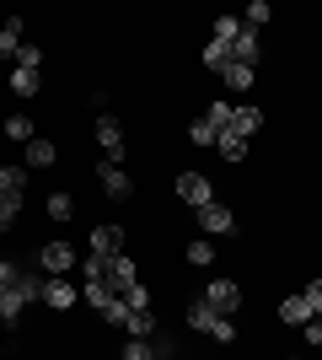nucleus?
Instances as JSON below:
<instances>
[{
  "label": "nucleus",
  "mask_w": 322,
  "mask_h": 360,
  "mask_svg": "<svg viewBox=\"0 0 322 360\" xmlns=\"http://www.w3.org/2000/svg\"><path fill=\"white\" fill-rule=\"evenodd\" d=\"M204 307L220 312V317H231L242 307V285H236V280H210V285H204Z\"/></svg>",
  "instance_id": "nucleus-1"
},
{
  "label": "nucleus",
  "mask_w": 322,
  "mask_h": 360,
  "mask_svg": "<svg viewBox=\"0 0 322 360\" xmlns=\"http://www.w3.org/2000/svg\"><path fill=\"white\" fill-rule=\"evenodd\" d=\"M177 199L194 205V210H204V205H215V183L204 178V172H183V178H177Z\"/></svg>",
  "instance_id": "nucleus-2"
},
{
  "label": "nucleus",
  "mask_w": 322,
  "mask_h": 360,
  "mask_svg": "<svg viewBox=\"0 0 322 360\" xmlns=\"http://www.w3.org/2000/svg\"><path fill=\"white\" fill-rule=\"evenodd\" d=\"M97 146H102L107 162H123V124L113 119V113H102V119H97Z\"/></svg>",
  "instance_id": "nucleus-3"
},
{
  "label": "nucleus",
  "mask_w": 322,
  "mask_h": 360,
  "mask_svg": "<svg viewBox=\"0 0 322 360\" xmlns=\"http://www.w3.org/2000/svg\"><path fill=\"white\" fill-rule=\"evenodd\" d=\"M38 264H43L48 274H70V269H76V248H70V242H43Z\"/></svg>",
  "instance_id": "nucleus-4"
},
{
  "label": "nucleus",
  "mask_w": 322,
  "mask_h": 360,
  "mask_svg": "<svg viewBox=\"0 0 322 360\" xmlns=\"http://www.w3.org/2000/svg\"><path fill=\"white\" fill-rule=\"evenodd\" d=\"M97 183H102V194H107V199H123L129 188H135V183H129V172H123L119 162H102V167H97Z\"/></svg>",
  "instance_id": "nucleus-5"
},
{
  "label": "nucleus",
  "mask_w": 322,
  "mask_h": 360,
  "mask_svg": "<svg viewBox=\"0 0 322 360\" xmlns=\"http://www.w3.org/2000/svg\"><path fill=\"white\" fill-rule=\"evenodd\" d=\"M135 280H140V264H135V258H129V253H119V258H113V264H107V285L119 290V296H123V290H129V285H135Z\"/></svg>",
  "instance_id": "nucleus-6"
},
{
  "label": "nucleus",
  "mask_w": 322,
  "mask_h": 360,
  "mask_svg": "<svg viewBox=\"0 0 322 360\" xmlns=\"http://www.w3.org/2000/svg\"><path fill=\"white\" fill-rule=\"evenodd\" d=\"M199 231H215V237H220V231H236V215L215 199V205H204V210H199Z\"/></svg>",
  "instance_id": "nucleus-7"
},
{
  "label": "nucleus",
  "mask_w": 322,
  "mask_h": 360,
  "mask_svg": "<svg viewBox=\"0 0 322 360\" xmlns=\"http://www.w3.org/2000/svg\"><path fill=\"white\" fill-rule=\"evenodd\" d=\"M43 307L70 312V307H76V285H70V280H43Z\"/></svg>",
  "instance_id": "nucleus-8"
},
{
  "label": "nucleus",
  "mask_w": 322,
  "mask_h": 360,
  "mask_svg": "<svg viewBox=\"0 0 322 360\" xmlns=\"http://www.w3.org/2000/svg\"><path fill=\"white\" fill-rule=\"evenodd\" d=\"M92 253L97 258H119L123 253V231H119V226H97V231H92Z\"/></svg>",
  "instance_id": "nucleus-9"
},
{
  "label": "nucleus",
  "mask_w": 322,
  "mask_h": 360,
  "mask_svg": "<svg viewBox=\"0 0 322 360\" xmlns=\"http://www.w3.org/2000/svg\"><path fill=\"white\" fill-rule=\"evenodd\" d=\"M253 60H258V32L242 22V32L231 38V65H253Z\"/></svg>",
  "instance_id": "nucleus-10"
},
{
  "label": "nucleus",
  "mask_w": 322,
  "mask_h": 360,
  "mask_svg": "<svg viewBox=\"0 0 322 360\" xmlns=\"http://www.w3.org/2000/svg\"><path fill=\"white\" fill-rule=\"evenodd\" d=\"M226 129H236L242 140H253V135L263 129V113H258L253 103H247V108H236V113H231V124H226Z\"/></svg>",
  "instance_id": "nucleus-11"
},
{
  "label": "nucleus",
  "mask_w": 322,
  "mask_h": 360,
  "mask_svg": "<svg viewBox=\"0 0 322 360\" xmlns=\"http://www.w3.org/2000/svg\"><path fill=\"white\" fill-rule=\"evenodd\" d=\"M161 349H167V339H129L119 360H161Z\"/></svg>",
  "instance_id": "nucleus-12"
},
{
  "label": "nucleus",
  "mask_w": 322,
  "mask_h": 360,
  "mask_svg": "<svg viewBox=\"0 0 322 360\" xmlns=\"http://www.w3.org/2000/svg\"><path fill=\"white\" fill-rule=\"evenodd\" d=\"M279 317H285L290 328H307V323H311V307H307V296H285V301H279Z\"/></svg>",
  "instance_id": "nucleus-13"
},
{
  "label": "nucleus",
  "mask_w": 322,
  "mask_h": 360,
  "mask_svg": "<svg viewBox=\"0 0 322 360\" xmlns=\"http://www.w3.org/2000/svg\"><path fill=\"white\" fill-rule=\"evenodd\" d=\"M38 86H43V75L32 70V65H16L11 70V91L16 97H38Z\"/></svg>",
  "instance_id": "nucleus-14"
},
{
  "label": "nucleus",
  "mask_w": 322,
  "mask_h": 360,
  "mask_svg": "<svg viewBox=\"0 0 322 360\" xmlns=\"http://www.w3.org/2000/svg\"><path fill=\"white\" fill-rule=\"evenodd\" d=\"M81 296H86V307H97V312H107V307L119 301V290L107 285V280H86V290H81Z\"/></svg>",
  "instance_id": "nucleus-15"
},
{
  "label": "nucleus",
  "mask_w": 322,
  "mask_h": 360,
  "mask_svg": "<svg viewBox=\"0 0 322 360\" xmlns=\"http://www.w3.org/2000/svg\"><path fill=\"white\" fill-rule=\"evenodd\" d=\"M204 70L226 75V70H231V44H220V38H210V44H204Z\"/></svg>",
  "instance_id": "nucleus-16"
},
{
  "label": "nucleus",
  "mask_w": 322,
  "mask_h": 360,
  "mask_svg": "<svg viewBox=\"0 0 322 360\" xmlns=\"http://www.w3.org/2000/svg\"><path fill=\"white\" fill-rule=\"evenodd\" d=\"M16 49H22V22L6 16V22H0V60H16Z\"/></svg>",
  "instance_id": "nucleus-17"
},
{
  "label": "nucleus",
  "mask_w": 322,
  "mask_h": 360,
  "mask_svg": "<svg viewBox=\"0 0 322 360\" xmlns=\"http://www.w3.org/2000/svg\"><path fill=\"white\" fill-rule=\"evenodd\" d=\"M215 150H220L226 162H242V156H247V140L236 135V129H220V135H215Z\"/></svg>",
  "instance_id": "nucleus-18"
},
{
  "label": "nucleus",
  "mask_w": 322,
  "mask_h": 360,
  "mask_svg": "<svg viewBox=\"0 0 322 360\" xmlns=\"http://www.w3.org/2000/svg\"><path fill=\"white\" fill-rule=\"evenodd\" d=\"M220 81H226L231 91H253V81H258V70H253V65H231V70L220 75Z\"/></svg>",
  "instance_id": "nucleus-19"
},
{
  "label": "nucleus",
  "mask_w": 322,
  "mask_h": 360,
  "mask_svg": "<svg viewBox=\"0 0 322 360\" xmlns=\"http://www.w3.org/2000/svg\"><path fill=\"white\" fill-rule=\"evenodd\" d=\"M22 188H27V167H0V194L22 199Z\"/></svg>",
  "instance_id": "nucleus-20"
},
{
  "label": "nucleus",
  "mask_w": 322,
  "mask_h": 360,
  "mask_svg": "<svg viewBox=\"0 0 322 360\" xmlns=\"http://www.w3.org/2000/svg\"><path fill=\"white\" fill-rule=\"evenodd\" d=\"M215 323H220V312H210V307H204V301H194V307H188V328H199V333H210Z\"/></svg>",
  "instance_id": "nucleus-21"
},
{
  "label": "nucleus",
  "mask_w": 322,
  "mask_h": 360,
  "mask_svg": "<svg viewBox=\"0 0 322 360\" xmlns=\"http://www.w3.org/2000/svg\"><path fill=\"white\" fill-rule=\"evenodd\" d=\"M43 210H48V221H70V210H76V205H70V194H65V188H54Z\"/></svg>",
  "instance_id": "nucleus-22"
},
{
  "label": "nucleus",
  "mask_w": 322,
  "mask_h": 360,
  "mask_svg": "<svg viewBox=\"0 0 322 360\" xmlns=\"http://www.w3.org/2000/svg\"><path fill=\"white\" fill-rule=\"evenodd\" d=\"M16 215H22V199H16V194H0V231H11Z\"/></svg>",
  "instance_id": "nucleus-23"
},
{
  "label": "nucleus",
  "mask_w": 322,
  "mask_h": 360,
  "mask_svg": "<svg viewBox=\"0 0 322 360\" xmlns=\"http://www.w3.org/2000/svg\"><path fill=\"white\" fill-rule=\"evenodd\" d=\"M215 135H220V129H215L210 119H194V124H188V140H194V146H215Z\"/></svg>",
  "instance_id": "nucleus-24"
},
{
  "label": "nucleus",
  "mask_w": 322,
  "mask_h": 360,
  "mask_svg": "<svg viewBox=\"0 0 322 360\" xmlns=\"http://www.w3.org/2000/svg\"><path fill=\"white\" fill-rule=\"evenodd\" d=\"M54 156H60V150L48 146V140H32V146H27V162L32 167H54Z\"/></svg>",
  "instance_id": "nucleus-25"
},
{
  "label": "nucleus",
  "mask_w": 322,
  "mask_h": 360,
  "mask_svg": "<svg viewBox=\"0 0 322 360\" xmlns=\"http://www.w3.org/2000/svg\"><path fill=\"white\" fill-rule=\"evenodd\" d=\"M123 301H129V312H151V290L140 285V280H135L129 290H123Z\"/></svg>",
  "instance_id": "nucleus-26"
},
{
  "label": "nucleus",
  "mask_w": 322,
  "mask_h": 360,
  "mask_svg": "<svg viewBox=\"0 0 322 360\" xmlns=\"http://www.w3.org/2000/svg\"><path fill=\"white\" fill-rule=\"evenodd\" d=\"M188 264H199V269H210V264H215V248H210V242H188Z\"/></svg>",
  "instance_id": "nucleus-27"
},
{
  "label": "nucleus",
  "mask_w": 322,
  "mask_h": 360,
  "mask_svg": "<svg viewBox=\"0 0 322 360\" xmlns=\"http://www.w3.org/2000/svg\"><path fill=\"white\" fill-rule=\"evenodd\" d=\"M6 135L11 140H32V119L27 113H11V119H6Z\"/></svg>",
  "instance_id": "nucleus-28"
},
{
  "label": "nucleus",
  "mask_w": 322,
  "mask_h": 360,
  "mask_svg": "<svg viewBox=\"0 0 322 360\" xmlns=\"http://www.w3.org/2000/svg\"><path fill=\"white\" fill-rule=\"evenodd\" d=\"M236 32H242V16H215V38H220V44H231Z\"/></svg>",
  "instance_id": "nucleus-29"
},
{
  "label": "nucleus",
  "mask_w": 322,
  "mask_h": 360,
  "mask_svg": "<svg viewBox=\"0 0 322 360\" xmlns=\"http://www.w3.org/2000/svg\"><path fill=\"white\" fill-rule=\"evenodd\" d=\"M231 113H236V103H210V113H204V119H210L215 129H226V124H231Z\"/></svg>",
  "instance_id": "nucleus-30"
},
{
  "label": "nucleus",
  "mask_w": 322,
  "mask_h": 360,
  "mask_svg": "<svg viewBox=\"0 0 322 360\" xmlns=\"http://www.w3.org/2000/svg\"><path fill=\"white\" fill-rule=\"evenodd\" d=\"M269 16H274V11H269V0H253V6H247V27L258 32L263 22H269Z\"/></svg>",
  "instance_id": "nucleus-31"
},
{
  "label": "nucleus",
  "mask_w": 322,
  "mask_h": 360,
  "mask_svg": "<svg viewBox=\"0 0 322 360\" xmlns=\"http://www.w3.org/2000/svg\"><path fill=\"white\" fill-rule=\"evenodd\" d=\"M210 339H215V345H231V339H236V323H231V317H220V323L210 328Z\"/></svg>",
  "instance_id": "nucleus-32"
},
{
  "label": "nucleus",
  "mask_w": 322,
  "mask_h": 360,
  "mask_svg": "<svg viewBox=\"0 0 322 360\" xmlns=\"http://www.w3.org/2000/svg\"><path fill=\"white\" fill-rule=\"evenodd\" d=\"M301 296H307V307H311V317H322V280H311L307 290H301Z\"/></svg>",
  "instance_id": "nucleus-33"
},
{
  "label": "nucleus",
  "mask_w": 322,
  "mask_h": 360,
  "mask_svg": "<svg viewBox=\"0 0 322 360\" xmlns=\"http://www.w3.org/2000/svg\"><path fill=\"white\" fill-rule=\"evenodd\" d=\"M38 60H43L38 44H22V49H16V65H32V70H38Z\"/></svg>",
  "instance_id": "nucleus-34"
},
{
  "label": "nucleus",
  "mask_w": 322,
  "mask_h": 360,
  "mask_svg": "<svg viewBox=\"0 0 322 360\" xmlns=\"http://www.w3.org/2000/svg\"><path fill=\"white\" fill-rule=\"evenodd\" d=\"M301 333H307V345H311V349H322V323H307Z\"/></svg>",
  "instance_id": "nucleus-35"
},
{
  "label": "nucleus",
  "mask_w": 322,
  "mask_h": 360,
  "mask_svg": "<svg viewBox=\"0 0 322 360\" xmlns=\"http://www.w3.org/2000/svg\"><path fill=\"white\" fill-rule=\"evenodd\" d=\"M0 264H6V253H0Z\"/></svg>",
  "instance_id": "nucleus-36"
},
{
  "label": "nucleus",
  "mask_w": 322,
  "mask_h": 360,
  "mask_svg": "<svg viewBox=\"0 0 322 360\" xmlns=\"http://www.w3.org/2000/svg\"><path fill=\"white\" fill-rule=\"evenodd\" d=\"M290 360H295V355H290Z\"/></svg>",
  "instance_id": "nucleus-37"
}]
</instances>
